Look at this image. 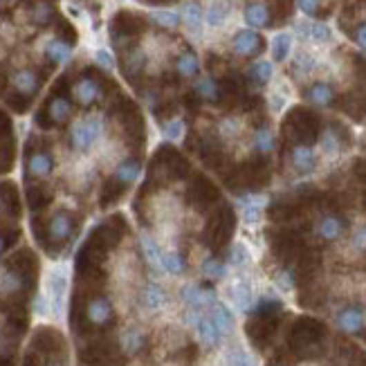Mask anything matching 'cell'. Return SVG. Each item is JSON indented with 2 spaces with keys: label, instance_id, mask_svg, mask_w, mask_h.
<instances>
[{
  "label": "cell",
  "instance_id": "1",
  "mask_svg": "<svg viewBox=\"0 0 366 366\" xmlns=\"http://www.w3.org/2000/svg\"><path fill=\"white\" fill-rule=\"evenodd\" d=\"M70 115H73V104H70L68 97L64 93H59V88H57L55 95H52L48 104L43 106V110L37 115V122L46 128L61 126V124H66L70 119Z\"/></svg>",
  "mask_w": 366,
  "mask_h": 366
},
{
  "label": "cell",
  "instance_id": "2",
  "mask_svg": "<svg viewBox=\"0 0 366 366\" xmlns=\"http://www.w3.org/2000/svg\"><path fill=\"white\" fill-rule=\"evenodd\" d=\"M46 231H48L46 247L48 245H64V243H68V240L75 236V231H77L75 218L70 216L68 211H57L55 216L50 218Z\"/></svg>",
  "mask_w": 366,
  "mask_h": 366
},
{
  "label": "cell",
  "instance_id": "3",
  "mask_svg": "<svg viewBox=\"0 0 366 366\" xmlns=\"http://www.w3.org/2000/svg\"><path fill=\"white\" fill-rule=\"evenodd\" d=\"M99 133H102V122L99 119H84L73 126L70 131V146L79 153H84L88 151L97 139H99Z\"/></svg>",
  "mask_w": 366,
  "mask_h": 366
},
{
  "label": "cell",
  "instance_id": "4",
  "mask_svg": "<svg viewBox=\"0 0 366 366\" xmlns=\"http://www.w3.org/2000/svg\"><path fill=\"white\" fill-rule=\"evenodd\" d=\"M12 84H14L16 97H21V99H25V102H32V97L37 95L39 88H41V77H39L37 70L23 68L14 75Z\"/></svg>",
  "mask_w": 366,
  "mask_h": 366
},
{
  "label": "cell",
  "instance_id": "5",
  "mask_svg": "<svg viewBox=\"0 0 366 366\" xmlns=\"http://www.w3.org/2000/svg\"><path fill=\"white\" fill-rule=\"evenodd\" d=\"M113 317H115L113 303H110V299L102 297V294H97V297H93L86 303V319L90 321L93 326H99V328L108 326Z\"/></svg>",
  "mask_w": 366,
  "mask_h": 366
},
{
  "label": "cell",
  "instance_id": "6",
  "mask_svg": "<svg viewBox=\"0 0 366 366\" xmlns=\"http://www.w3.org/2000/svg\"><path fill=\"white\" fill-rule=\"evenodd\" d=\"M75 99L81 104V106H93L97 99L102 97V84H99V79H97L95 75H84V77H79V81L75 84Z\"/></svg>",
  "mask_w": 366,
  "mask_h": 366
},
{
  "label": "cell",
  "instance_id": "7",
  "mask_svg": "<svg viewBox=\"0 0 366 366\" xmlns=\"http://www.w3.org/2000/svg\"><path fill=\"white\" fill-rule=\"evenodd\" d=\"M263 48H265V41L254 30H243L234 37V52L238 57H245V59L258 57Z\"/></svg>",
  "mask_w": 366,
  "mask_h": 366
},
{
  "label": "cell",
  "instance_id": "8",
  "mask_svg": "<svg viewBox=\"0 0 366 366\" xmlns=\"http://www.w3.org/2000/svg\"><path fill=\"white\" fill-rule=\"evenodd\" d=\"M315 231L321 240L333 243V240H339L346 234V220L342 216H337V213H328V216H324L317 222Z\"/></svg>",
  "mask_w": 366,
  "mask_h": 366
},
{
  "label": "cell",
  "instance_id": "9",
  "mask_svg": "<svg viewBox=\"0 0 366 366\" xmlns=\"http://www.w3.org/2000/svg\"><path fill=\"white\" fill-rule=\"evenodd\" d=\"M55 168V157H52L50 151H34L28 155V175L30 177H48Z\"/></svg>",
  "mask_w": 366,
  "mask_h": 366
},
{
  "label": "cell",
  "instance_id": "10",
  "mask_svg": "<svg viewBox=\"0 0 366 366\" xmlns=\"http://www.w3.org/2000/svg\"><path fill=\"white\" fill-rule=\"evenodd\" d=\"M290 162L294 166V171L299 173H312L317 166V157L315 151H312L308 144H297L290 151Z\"/></svg>",
  "mask_w": 366,
  "mask_h": 366
},
{
  "label": "cell",
  "instance_id": "11",
  "mask_svg": "<svg viewBox=\"0 0 366 366\" xmlns=\"http://www.w3.org/2000/svg\"><path fill=\"white\" fill-rule=\"evenodd\" d=\"M337 326L348 335H357L364 328V312L357 306H348L344 310H339L337 315Z\"/></svg>",
  "mask_w": 366,
  "mask_h": 366
},
{
  "label": "cell",
  "instance_id": "12",
  "mask_svg": "<svg viewBox=\"0 0 366 366\" xmlns=\"http://www.w3.org/2000/svg\"><path fill=\"white\" fill-rule=\"evenodd\" d=\"M139 171H142V166H139L137 160H126V162H122L117 166V171H115V175H113L115 189H124V186L133 184L139 177Z\"/></svg>",
  "mask_w": 366,
  "mask_h": 366
},
{
  "label": "cell",
  "instance_id": "13",
  "mask_svg": "<svg viewBox=\"0 0 366 366\" xmlns=\"http://www.w3.org/2000/svg\"><path fill=\"white\" fill-rule=\"evenodd\" d=\"M306 99L312 102L315 106H321V108H328V106L335 104V90H333V86H330V84L317 81L306 90Z\"/></svg>",
  "mask_w": 366,
  "mask_h": 366
},
{
  "label": "cell",
  "instance_id": "14",
  "mask_svg": "<svg viewBox=\"0 0 366 366\" xmlns=\"http://www.w3.org/2000/svg\"><path fill=\"white\" fill-rule=\"evenodd\" d=\"M243 14H245V23L249 28H267L272 21L270 10H267L263 3H249Z\"/></svg>",
  "mask_w": 366,
  "mask_h": 366
},
{
  "label": "cell",
  "instance_id": "15",
  "mask_svg": "<svg viewBox=\"0 0 366 366\" xmlns=\"http://www.w3.org/2000/svg\"><path fill=\"white\" fill-rule=\"evenodd\" d=\"M182 19H184L186 30H189L193 37H200V32H202V7L195 3V0H193V3L184 5Z\"/></svg>",
  "mask_w": 366,
  "mask_h": 366
},
{
  "label": "cell",
  "instance_id": "16",
  "mask_svg": "<svg viewBox=\"0 0 366 366\" xmlns=\"http://www.w3.org/2000/svg\"><path fill=\"white\" fill-rule=\"evenodd\" d=\"M175 70H177V75L184 77V79L198 77V73H200V61H198V57H195L191 50H186V52H182L180 57H177Z\"/></svg>",
  "mask_w": 366,
  "mask_h": 366
},
{
  "label": "cell",
  "instance_id": "17",
  "mask_svg": "<svg viewBox=\"0 0 366 366\" xmlns=\"http://www.w3.org/2000/svg\"><path fill=\"white\" fill-rule=\"evenodd\" d=\"M195 328H198V337L202 339L204 346H218L220 344L222 333L216 328V324L211 321V317H200V321L195 324Z\"/></svg>",
  "mask_w": 366,
  "mask_h": 366
},
{
  "label": "cell",
  "instance_id": "18",
  "mask_svg": "<svg viewBox=\"0 0 366 366\" xmlns=\"http://www.w3.org/2000/svg\"><path fill=\"white\" fill-rule=\"evenodd\" d=\"M25 288V272L16 270V267H10L5 272L3 281H0V292L3 294H16Z\"/></svg>",
  "mask_w": 366,
  "mask_h": 366
},
{
  "label": "cell",
  "instance_id": "19",
  "mask_svg": "<svg viewBox=\"0 0 366 366\" xmlns=\"http://www.w3.org/2000/svg\"><path fill=\"white\" fill-rule=\"evenodd\" d=\"M195 95L204 102L216 104L222 97V88H220V84L216 81V79H200V81L195 84Z\"/></svg>",
  "mask_w": 366,
  "mask_h": 366
},
{
  "label": "cell",
  "instance_id": "20",
  "mask_svg": "<svg viewBox=\"0 0 366 366\" xmlns=\"http://www.w3.org/2000/svg\"><path fill=\"white\" fill-rule=\"evenodd\" d=\"M70 55H73V46H68L66 41H61V39H55V41H50L48 46H46V57L48 61H52V64H66V61L70 59Z\"/></svg>",
  "mask_w": 366,
  "mask_h": 366
},
{
  "label": "cell",
  "instance_id": "21",
  "mask_svg": "<svg viewBox=\"0 0 366 366\" xmlns=\"http://www.w3.org/2000/svg\"><path fill=\"white\" fill-rule=\"evenodd\" d=\"M182 297L186 301V306L195 308V310H200L204 303H211L213 301V294L211 292H204L202 288H198V285H186V288L182 290Z\"/></svg>",
  "mask_w": 366,
  "mask_h": 366
},
{
  "label": "cell",
  "instance_id": "22",
  "mask_svg": "<svg viewBox=\"0 0 366 366\" xmlns=\"http://www.w3.org/2000/svg\"><path fill=\"white\" fill-rule=\"evenodd\" d=\"M209 317H211V321L216 324V328L220 330L222 335L231 333V328H234V317H231V312L227 310V306H222V303H213Z\"/></svg>",
  "mask_w": 366,
  "mask_h": 366
},
{
  "label": "cell",
  "instance_id": "23",
  "mask_svg": "<svg viewBox=\"0 0 366 366\" xmlns=\"http://www.w3.org/2000/svg\"><path fill=\"white\" fill-rule=\"evenodd\" d=\"M144 66H146V57H144V52L137 50V48L128 50L126 55H124V59H122V68H124V73H126L128 77L142 73V68H144Z\"/></svg>",
  "mask_w": 366,
  "mask_h": 366
},
{
  "label": "cell",
  "instance_id": "24",
  "mask_svg": "<svg viewBox=\"0 0 366 366\" xmlns=\"http://www.w3.org/2000/svg\"><path fill=\"white\" fill-rule=\"evenodd\" d=\"M50 292H52V306H55V312H61L64 297H66V276L61 272H55L50 276Z\"/></svg>",
  "mask_w": 366,
  "mask_h": 366
},
{
  "label": "cell",
  "instance_id": "25",
  "mask_svg": "<svg viewBox=\"0 0 366 366\" xmlns=\"http://www.w3.org/2000/svg\"><path fill=\"white\" fill-rule=\"evenodd\" d=\"M227 14H229L227 0H213V3L209 5V12H207V23L211 25V28H218V25L225 23Z\"/></svg>",
  "mask_w": 366,
  "mask_h": 366
},
{
  "label": "cell",
  "instance_id": "26",
  "mask_svg": "<svg viewBox=\"0 0 366 366\" xmlns=\"http://www.w3.org/2000/svg\"><path fill=\"white\" fill-rule=\"evenodd\" d=\"M122 346H124V351H126V353L135 355L137 351L144 348V333L137 330V328H128L126 333H124V337H122Z\"/></svg>",
  "mask_w": 366,
  "mask_h": 366
},
{
  "label": "cell",
  "instance_id": "27",
  "mask_svg": "<svg viewBox=\"0 0 366 366\" xmlns=\"http://www.w3.org/2000/svg\"><path fill=\"white\" fill-rule=\"evenodd\" d=\"M231 299H234V303L240 308V310H249L252 308V301H254V297H252V288H249L247 283H236L234 288H231Z\"/></svg>",
  "mask_w": 366,
  "mask_h": 366
},
{
  "label": "cell",
  "instance_id": "28",
  "mask_svg": "<svg viewBox=\"0 0 366 366\" xmlns=\"http://www.w3.org/2000/svg\"><path fill=\"white\" fill-rule=\"evenodd\" d=\"M290 48H292V37H290V34H276L274 41H272V59L281 64V61L288 59Z\"/></svg>",
  "mask_w": 366,
  "mask_h": 366
},
{
  "label": "cell",
  "instance_id": "29",
  "mask_svg": "<svg viewBox=\"0 0 366 366\" xmlns=\"http://www.w3.org/2000/svg\"><path fill=\"white\" fill-rule=\"evenodd\" d=\"M254 148L261 155H267L274 151V133L270 128H258L254 133Z\"/></svg>",
  "mask_w": 366,
  "mask_h": 366
},
{
  "label": "cell",
  "instance_id": "30",
  "mask_svg": "<svg viewBox=\"0 0 366 366\" xmlns=\"http://www.w3.org/2000/svg\"><path fill=\"white\" fill-rule=\"evenodd\" d=\"M164 290L160 288L157 283H148L146 285V290H144V306L148 310H157V308H162L164 306Z\"/></svg>",
  "mask_w": 366,
  "mask_h": 366
},
{
  "label": "cell",
  "instance_id": "31",
  "mask_svg": "<svg viewBox=\"0 0 366 366\" xmlns=\"http://www.w3.org/2000/svg\"><path fill=\"white\" fill-rule=\"evenodd\" d=\"M160 267L168 274H182L186 270V263L177 252H166V254H162V263H160Z\"/></svg>",
  "mask_w": 366,
  "mask_h": 366
},
{
  "label": "cell",
  "instance_id": "32",
  "mask_svg": "<svg viewBox=\"0 0 366 366\" xmlns=\"http://www.w3.org/2000/svg\"><path fill=\"white\" fill-rule=\"evenodd\" d=\"M249 79H252L256 86H265L272 79V64H267V61H256V64L249 68Z\"/></svg>",
  "mask_w": 366,
  "mask_h": 366
},
{
  "label": "cell",
  "instance_id": "33",
  "mask_svg": "<svg viewBox=\"0 0 366 366\" xmlns=\"http://www.w3.org/2000/svg\"><path fill=\"white\" fill-rule=\"evenodd\" d=\"M52 19H55V7L50 3H39L32 12V21L37 25H50Z\"/></svg>",
  "mask_w": 366,
  "mask_h": 366
},
{
  "label": "cell",
  "instance_id": "34",
  "mask_svg": "<svg viewBox=\"0 0 366 366\" xmlns=\"http://www.w3.org/2000/svg\"><path fill=\"white\" fill-rule=\"evenodd\" d=\"M306 37L312 39V41H317V43H326V41H330V37H333V34H330L328 25H324V23H312V25H308Z\"/></svg>",
  "mask_w": 366,
  "mask_h": 366
},
{
  "label": "cell",
  "instance_id": "35",
  "mask_svg": "<svg viewBox=\"0 0 366 366\" xmlns=\"http://www.w3.org/2000/svg\"><path fill=\"white\" fill-rule=\"evenodd\" d=\"M142 247H144V254L148 261L160 267V263H162V252H160V247L148 236H142Z\"/></svg>",
  "mask_w": 366,
  "mask_h": 366
},
{
  "label": "cell",
  "instance_id": "36",
  "mask_svg": "<svg viewBox=\"0 0 366 366\" xmlns=\"http://www.w3.org/2000/svg\"><path fill=\"white\" fill-rule=\"evenodd\" d=\"M321 146H324V151H326V153H330V155L337 153V151L342 148V139H339L335 128H330V131L324 133V137H321Z\"/></svg>",
  "mask_w": 366,
  "mask_h": 366
},
{
  "label": "cell",
  "instance_id": "37",
  "mask_svg": "<svg viewBox=\"0 0 366 366\" xmlns=\"http://www.w3.org/2000/svg\"><path fill=\"white\" fill-rule=\"evenodd\" d=\"M153 21L157 25H162V28L173 30V28H177V23H180V14H177V12H155Z\"/></svg>",
  "mask_w": 366,
  "mask_h": 366
},
{
  "label": "cell",
  "instance_id": "38",
  "mask_svg": "<svg viewBox=\"0 0 366 366\" xmlns=\"http://www.w3.org/2000/svg\"><path fill=\"white\" fill-rule=\"evenodd\" d=\"M202 272L207 274L209 279H222V276H225V265L216 261V258H207L202 265Z\"/></svg>",
  "mask_w": 366,
  "mask_h": 366
},
{
  "label": "cell",
  "instance_id": "39",
  "mask_svg": "<svg viewBox=\"0 0 366 366\" xmlns=\"http://www.w3.org/2000/svg\"><path fill=\"white\" fill-rule=\"evenodd\" d=\"M229 366H256V364H254V360L245 351L234 348V351L229 353Z\"/></svg>",
  "mask_w": 366,
  "mask_h": 366
},
{
  "label": "cell",
  "instance_id": "40",
  "mask_svg": "<svg viewBox=\"0 0 366 366\" xmlns=\"http://www.w3.org/2000/svg\"><path fill=\"white\" fill-rule=\"evenodd\" d=\"M162 133H164L168 139H177V137H182L184 124H182L180 119H171V122L164 124V126H162Z\"/></svg>",
  "mask_w": 366,
  "mask_h": 366
},
{
  "label": "cell",
  "instance_id": "41",
  "mask_svg": "<svg viewBox=\"0 0 366 366\" xmlns=\"http://www.w3.org/2000/svg\"><path fill=\"white\" fill-rule=\"evenodd\" d=\"M312 68H315V61H312V57H308V55H299L297 61H294V73H299V75L312 73Z\"/></svg>",
  "mask_w": 366,
  "mask_h": 366
},
{
  "label": "cell",
  "instance_id": "42",
  "mask_svg": "<svg viewBox=\"0 0 366 366\" xmlns=\"http://www.w3.org/2000/svg\"><path fill=\"white\" fill-rule=\"evenodd\" d=\"M353 247L357 249V252H366V225H362V227H357L355 231H353Z\"/></svg>",
  "mask_w": 366,
  "mask_h": 366
},
{
  "label": "cell",
  "instance_id": "43",
  "mask_svg": "<svg viewBox=\"0 0 366 366\" xmlns=\"http://www.w3.org/2000/svg\"><path fill=\"white\" fill-rule=\"evenodd\" d=\"M247 258H249V254H247L245 245H234V249H231V263H234V265H245Z\"/></svg>",
  "mask_w": 366,
  "mask_h": 366
},
{
  "label": "cell",
  "instance_id": "44",
  "mask_svg": "<svg viewBox=\"0 0 366 366\" xmlns=\"http://www.w3.org/2000/svg\"><path fill=\"white\" fill-rule=\"evenodd\" d=\"M299 10L306 16H315L319 12V0H297Z\"/></svg>",
  "mask_w": 366,
  "mask_h": 366
},
{
  "label": "cell",
  "instance_id": "45",
  "mask_svg": "<svg viewBox=\"0 0 366 366\" xmlns=\"http://www.w3.org/2000/svg\"><path fill=\"white\" fill-rule=\"evenodd\" d=\"M245 222H258L261 220V207H256V204H249V207H245Z\"/></svg>",
  "mask_w": 366,
  "mask_h": 366
},
{
  "label": "cell",
  "instance_id": "46",
  "mask_svg": "<svg viewBox=\"0 0 366 366\" xmlns=\"http://www.w3.org/2000/svg\"><path fill=\"white\" fill-rule=\"evenodd\" d=\"M355 43L366 52V23H360L355 28Z\"/></svg>",
  "mask_w": 366,
  "mask_h": 366
},
{
  "label": "cell",
  "instance_id": "47",
  "mask_svg": "<svg viewBox=\"0 0 366 366\" xmlns=\"http://www.w3.org/2000/svg\"><path fill=\"white\" fill-rule=\"evenodd\" d=\"M276 281H279V285H281L283 290H292V285H294L292 283V274L288 270H283L279 276H276Z\"/></svg>",
  "mask_w": 366,
  "mask_h": 366
},
{
  "label": "cell",
  "instance_id": "48",
  "mask_svg": "<svg viewBox=\"0 0 366 366\" xmlns=\"http://www.w3.org/2000/svg\"><path fill=\"white\" fill-rule=\"evenodd\" d=\"M97 61H99L106 70H113V57L108 55V52H104V50L97 52Z\"/></svg>",
  "mask_w": 366,
  "mask_h": 366
},
{
  "label": "cell",
  "instance_id": "49",
  "mask_svg": "<svg viewBox=\"0 0 366 366\" xmlns=\"http://www.w3.org/2000/svg\"><path fill=\"white\" fill-rule=\"evenodd\" d=\"M220 131L225 133V135H234V133L238 131V124H236L234 119H227V122H222Z\"/></svg>",
  "mask_w": 366,
  "mask_h": 366
},
{
  "label": "cell",
  "instance_id": "50",
  "mask_svg": "<svg viewBox=\"0 0 366 366\" xmlns=\"http://www.w3.org/2000/svg\"><path fill=\"white\" fill-rule=\"evenodd\" d=\"M43 366H66L64 357H50L48 362H43Z\"/></svg>",
  "mask_w": 366,
  "mask_h": 366
},
{
  "label": "cell",
  "instance_id": "51",
  "mask_svg": "<svg viewBox=\"0 0 366 366\" xmlns=\"http://www.w3.org/2000/svg\"><path fill=\"white\" fill-rule=\"evenodd\" d=\"M7 247H10V238H7V236H3V234H0V254H3Z\"/></svg>",
  "mask_w": 366,
  "mask_h": 366
},
{
  "label": "cell",
  "instance_id": "52",
  "mask_svg": "<svg viewBox=\"0 0 366 366\" xmlns=\"http://www.w3.org/2000/svg\"><path fill=\"white\" fill-rule=\"evenodd\" d=\"M7 209V200H5V195H0V213H3Z\"/></svg>",
  "mask_w": 366,
  "mask_h": 366
}]
</instances>
